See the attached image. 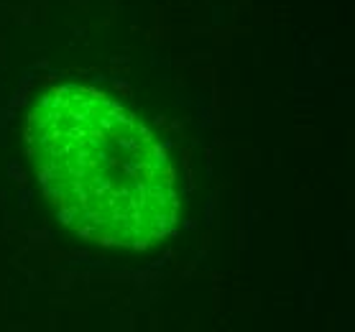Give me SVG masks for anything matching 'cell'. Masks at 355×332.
Instances as JSON below:
<instances>
[{
	"label": "cell",
	"instance_id": "obj_1",
	"mask_svg": "<svg viewBox=\"0 0 355 332\" xmlns=\"http://www.w3.org/2000/svg\"><path fill=\"white\" fill-rule=\"evenodd\" d=\"M26 154L49 204L92 243L144 251L177 218V186L151 128L87 85H59L26 118Z\"/></svg>",
	"mask_w": 355,
	"mask_h": 332
}]
</instances>
